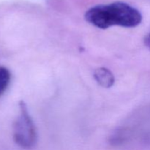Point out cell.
I'll return each mask as SVG.
<instances>
[{"mask_svg":"<svg viewBox=\"0 0 150 150\" xmlns=\"http://www.w3.org/2000/svg\"><path fill=\"white\" fill-rule=\"evenodd\" d=\"M19 115L13 125V139L16 144L24 149H31L38 141L36 127L24 102L19 103Z\"/></svg>","mask_w":150,"mask_h":150,"instance_id":"2","label":"cell"},{"mask_svg":"<svg viewBox=\"0 0 150 150\" xmlns=\"http://www.w3.org/2000/svg\"><path fill=\"white\" fill-rule=\"evenodd\" d=\"M11 81V73L7 67L0 66V97L6 92Z\"/></svg>","mask_w":150,"mask_h":150,"instance_id":"4","label":"cell"},{"mask_svg":"<svg viewBox=\"0 0 150 150\" xmlns=\"http://www.w3.org/2000/svg\"><path fill=\"white\" fill-rule=\"evenodd\" d=\"M94 77L99 85L104 88L111 87L115 81L114 74L105 67H100L95 70Z\"/></svg>","mask_w":150,"mask_h":150,"instance_id":"3","label":"cell"},{"mask_svg":"<svg viewBox=\"0 0 150 150\" xmlns=\"http://www.w3.org/2000/svg\"><path fill=\"white\" fill-rule=\"evenodd\" d=\"M144 43L146 45V46L150 50V33L145 38Z\"/></svg>","mask_w":150,"mask_h":150,"instance_id":"5","label":"cell"},{"mask_svg":"<svg viewBox=\"0 0 150 150\" xmlns=\"http://www.w3.org/2000/svg\"><path fill=\"white\" fill-rule=\"evenodd\" d=\"M85 18L95 27L105 29L113 26L133 28L142 21V13L133 6L122 1L100 4L86 11Z\"/></svg>","mask_w":150,"mask_h":150,"instance_id":"1","label":"cell"}]
</instances>
